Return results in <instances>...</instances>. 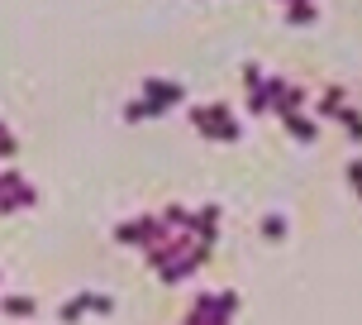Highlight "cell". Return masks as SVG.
<instances>
[{"mask_svg":"<svg viewBox=\"0 0 362 325\" xmlns=\"http://www.w3.org/2000/svg\"><path fill=\"white\" fill-rule=\"evenodd\" d=\"M0 306H5V311H14V316H29V311H34V302H29V297H5Z\"/></svg>","mask_w":362,"mask_h":325,"instance_id":"6da1fadb","label":"cell"},{"mask_svg":"<svg viewBox=\"0 0 362 325\" xmlns=\"http://www.w3.org/2000/svg\"><path fill=\"white\" fill-rule=\"evenodd\" d=\"M263 234H272V239H276V234H286V220H281V216L263 220Z\"/></svg>","mask_w":362,"mask_h":325,"instance_id":"3957f363","label":"cell"},{"mask_svg":"<svg viewBox=\"0 0 362 325\" xmlns=\"http://www.w3.org/2000/svg\"><path fill=\"white\" fill-rule=\"evenodd\" d=\"M86 306H90V297H77V302H67V306H62V321H77Z\"/></svg>","mask_w":362,"mask_h":325,"instance_id":"7a4b0ae2","label":"cell"}]
</instances>
